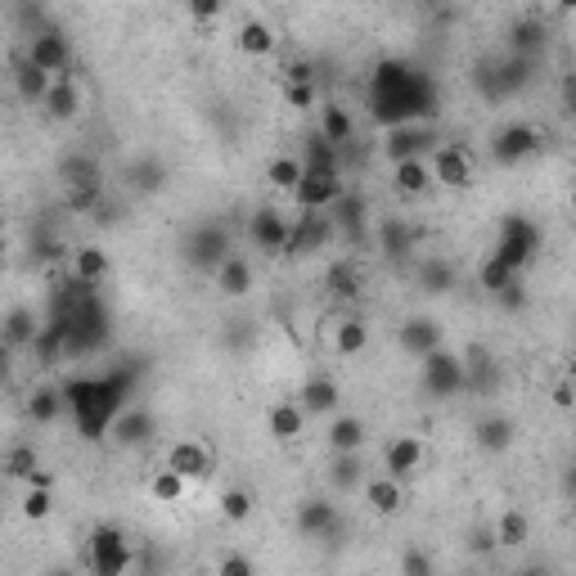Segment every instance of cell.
<instances>
[{
	"label": "cell",
	"instance_id": "1",
	"mask_svg": "<svg viewBox=\"0 0 576 576\" xmlns=\"http://www.w3.org/2000/svg\"><path fill=\"white\" fill-rule=\"evenodd\" d=\"M86 567L99 576H122L135 567L131 554V540L122 536L117 527H95L90 531V545H86Z\"/></svg>",
	"mask_w": 576,
	"mask_h": 576
},
{
	"label": "cell",
	"instance_id": "51",
	"mask_svg": "<svg viewBox=\"0 0 576 576\" xmlns=\"http://www.w3.org/2000/svg\"><path fill=\"white\" fill-rule=\"evenodd\" d=\"M189 14L198 23H212V18H221V0H189Z\"/></svg>",
	"mask_w": 576,
	"mask_h": 576
},
{
	"label": "cell",
	"instance_id": "33",
	"mask_svg": "<svg viewBox=\"0 0 576 576\" xmlns=\"http://www.w3.org/2000/svg\"><path fill=\"white\" fill-rule=\"evenodd\" d=\"M329 482L338 486V491H360V482H365V459H360V450H342V455H333Z\"/></svg>",
	"mask_w": 576,
	"mask_h": 576
},
{
	"label": "cell",
	"instance_id": "56",
	"mask_svg": "<svg viewBox=\"0 0 576 576\" xmlns=\"http://www.w3.org/2000/svg\"><path fill=\"white\" fill-rule=\"evenodd\" d=\"M554 9H563V14H572V9H576V0H554Z\"/></svg>",
	"mask_w": 576,
	"mask_h": 576
},
{
	"label": "cell",
	"instance_id": "18",
	"mask_svg": "<svg viewBox=\"0 0 576 576\" xmlns=\"http://www.w3.org/2000/svg\"><path fill=\"white\" fill-rule=\"evenodd\" d=\"M324 441H329L333 455H342V450H365L369 428H365V419H360V414H333V423H329V432H324Z\"/></svg>",
	"mask_w": 576,
	"mask_h": 576
},
{
	"label": "cell",
	"instance_id": "43",
	"mask_svg": "<svg viewBox=\"0 0 576 576\" xmlns=\"http://www.w3.org/2000/svg\"><path fill=\"white\" fill-rule=\"evenodd\" d=\"M477 279H482L486 293H500L504 284H513V279H518V270H509V266H504V261L491 252V257L482 261V270H477Z\"/></svg>",
	"mask_w": 576,
	"mask_h": 576
},
{
	"label": "cell",
	"instance_id": "7",
	"mask_svg": "<svg viewBox=\"0 0 576 576\" xmlns=\"http://www.w3.org/2000/svg\"><path fill=\"white\" fill-rule=\"evenodd\" d=\"M437 149V131L423 122H396L387 131V158L401 162V158H428Z\"/></svg>",
	"mask_w": 576,
	"mask_h": 576
},
{
	"label": "cell",
	"instance_id": "37",
	"mask_svg": "<svg viewBox=\"0 0 576 576\" xmlns=\"http://www.w3.org/2000/svg\"><path fill=\"white\" fill-rule=\"evenodd\" d=\"M59 410H63L59 387H36V392L27 396V419H36V423H54V419H59Z\"/></svg>",
	"mask_w": 576,
	"mask_h": 576
},
{
	"label": "cell",
	"instance_id": "38",
	"mask_svg": "<svg viewBox=\"0 0 576 576\" xmlns=\"http://www.w3.org/2000/svg\"><path fill=\"white\" fill-rule=\"evenodd\" d=\"M59 171L68 185H99V162L90 158V153H68Z\"/></svg>",
	"mask_w": 576,
	"mask_h": 576
},
{
	"label": "cell",
	"instance_id": "30",
	"mask_svg": "<svg viewBox=\"0 0 576 576\" xmlns=\"http://www.w3.org/2000/svg\"><path fill=\"white\" fill-rule=\"evenodd\" d=\"M279 36L270 23H261V18H248V23L239 27V50L248 54V59H266V54H275Z\"/></svg>",
	"mask_w": 576,
	"mask_h": 576
},
{
	"label": "cell",
	"instance_id": "23",
	"mask_svg": "<svg viewBox=\"0 0 576 576\" xmlns=\"http://www.w3.org/2000/svg\"><path fill=\"white\" fill-rule=\"evenodd\" d=\"M36 333H41V320H36L32 306H14V311L0 320V342H5V347H32Z\"/></svg>",
	"mask_w": 576,
	"mask_h": 576
},
{
	"label": "cell",
	"instance_id": "35",
	"mask_svg": "<svg viewBox=\"0 0 576 576\" xmlns=\"http://www.w3.org/2000/svg\"><path fill=\"white\" fill-rule=\"evenodd\" d=\"M540 45H545V23H540V18H522V23L509 27L513 54H540Z\"/></svg>",
	"mask_w": 576,
	"mask_h": 576
},
{
	"label": "cell",
	"instance_id": "47",
	"mask_svg": "<svg viewBox=\"0 0 576 576\" xmlns=\"http://www.w3.org/2000/svg\"><path fill=\"white\" fill-rule=\"evenodd\" d=\"M383 248L392 252V257L410 252V230H405V225H396V221H387V225H383Z\"/></svg>",
	"mask_w": 576,
	"mask_h": 576
},
{
	"label": "cell",
	"instance_id": "42",
	"mask_svg": "<svg viewBox=\"0 0 576 576\" xmlns=\"http://www.w3.org/2000/svg\"><path fill=\"white\" fill-rule=\"evenodd\" d=\"M266 180H270L275 189H284V194H288V189H293L297 180H302V158H288V153H284V158H275V162L266 167Z\"/></svg>",
	"mask_w": 576,
	"mask_h": 576
},
{
	"label": "cell",
	"instance_id": "44",
	"mask_svg": "<svg viewBox=\"0 0 576 576\" xmlns=\"http://www.w3.org/2000/svg\"><path fill=\"white\" fill-rule=\"evenodd\" d=\"M0 468H5L9 477H18V482H27V477H32L41 464H36V450H32V446H14V450L5 455V464H0Z\"/></svg>",
	"mask_w": 576,
	"mask_h": 576
},
{
	"label": "cell",
	"instance_id": "3",
	"mask_svg": "<svg viewBox=\"0 0 576 576\" xmlns=\"http://www.w3.org/2000/svg\"><path fill=\"white\" fill-rule=\"evenodd\" d=\"M540 248V234L531 221H522V216H509V221L500 225V243H495V257L504 261L509 270H522L531 257H536Z\"/></svg>",
	"mask_w": 576,
	"mask_h": 576
},
{
	"label": "cell",
	"instance_id": "55",
	"mask_svg": "<svg viewBox=\"0 0 576 576\" xmlns=\"http://www.w3.org/2000/svg\"><path fill=\"white\" fill-rule=\"evenodd\" d=\"M5 369H9V347L0 342V378H5Z\"/></svg>",
	"mask_w": 576,
	"mask_h": 576
},
{
	"label": "cell",
	"instance_id": "8",
	"mask_svg": "<svg viewBox=\"0 0 576 576\" xmlns=\"http://www.w3.org/2000/svg\"><path fill=\"white\" fill-rule=\"evenodd\" d=\"M288 234H293V216H284L279 207H261V212H252L248 239L257 243L261 252H284Z\"/></svg>",
	"mask_w": 576,
	"mask_h": 576
},
{
	"label": "cell",
	"instance_id": "27",
	"mask_svg": "<svg viewBox=\"0 0 576 576\" xmlns=\"http://www.w3.org/2000/svg\"><path fill=\"white\" fill-rule=\"evenodd\" d=\"M473 441L486 450V455H500V450L513 446V419H504V414H486V419H477Z\"/></svg>",
	"mask_w": 576,
	"mask_h": 576
},
{
	"label": "cell",
	"instance_id": "13",
	"mask_svg": "<svg viewBox=\"0 0 576 576\" xmlns=\"http://www.w3.org/2000/svg\"><path fill=\"white\" fill-rule=\"evenodd\" d=\"M225 252H230V239H225L221 225H203V230H198L194 239L185 243V261H189L194 270H212L216 261L225 257Z\"/></svg>",
	"mask_w": 576,
	"mask_h": 576
},
{
	"label": "cell",
	"instance_id": "14",
	"mask_svg": "<svg viewBox=\"0 0 576 576\" xmlns=\"http://www.w3.org/2000/svg\"><path fill=\"white\" fill-rule=\"evenodd\" d=\"M167 464L176 468L180 477H189V482H198V477H207V473H212V450H207L203 441L185 437V441H176V446L167 450Z\"/></svg>",
	"mask_w": 576,
	"mask_h": 576
},
{
	"label": "cell",
	"instance_id": "28",
	"mask_svg": "<svg viewBox=\"0 0 576 576\" xmlns=\"http://www.w3.org/2000/svg\"><path fill=\"white\" fill-rule=\"evenodd\" d=\"M365 347H369L365 315H342V320L333 324V351H338V356H360Z\"/></svg>",
	"mask_w": 576,
	"mask_h": 576
},
{
	"label": "cell",
	"instance_id": "26",
	"mask_svg": "<svg viewBox=\"0 0 576 576\" xmlns=\"http://www.w3.org/2000/svg\"><path fill=\"white\" fill-rule=\"evenodd\" d=\"M108 432H113L117 446H140V441H149V432H153V414H144V410H117V419L108 423Z\"/></svg>",
	"mask_w": 576,
	"mask_h": 576
},
{
	"label": "cell",
	"instance_id": "41",
	"mask_svg": "<svg viewBox=\"0 0 576 576\" xmlns=\"http://www.w3.org/2000/svg\"><path fill=\"white\" fill-rule=\"evenodd\" d=\"M18 513H23L27 522H45L54 513V495H50V486H32L27 482V495H23V504H18Z\"/></svg>",
	"mask_w": 576,
	"mask_h": 576
},
{
	"label": "cell",
	"instance_id": "19",
	"mask_svg": "<svg viewBox=\"0 0 576 576\" xmlns=\"http://www.w3.org/2000/svg\"><path fill=\"white\" fill-rule=\"evenodd\" d=\"M266 432L275 441H297L306 432V410L297 401H275L266 410Z\"/></svg>",
	"mask_w": 576,
	"mask_h": 576
},
{
	"label": "cell",
	"instance_id": "4",
	"mask_svg": "<svg viewBox=\"0 0 576 576\" xmlns=\"http://www.w3.org/2000/svg\"><path fill=\"white\" fill-rule=\"evenodd\" d=\"M342 189H347V185H342V171H306L302 167V180H297L288 194H293L297 212H324Z\"/></svg>",
	"mask_w": 576,
	"mask_h": 576
},
{
	"label": "cell",
	"instance_id": "45",
	"mask_svg": "<svg viewBox=\"0 0 576 576\" xmlns=\"http://www.w3.org/2000/svg\"><path fill=\"white\" fill-rule=\"evenodd\" d=\"M63 207H68V212H90V207H99V185H68Z\"/></svg>",
	"mask_w": 576,
	"mask_h": 576
},
{
	"label": "cell",
	"instance_id": "36",
	"mask_svg": "<svg viewBox=\"0 0 576 576\" xmlns=\"http://www.w3.org/2000/svg\"><path fill=\"white\" fill-rule=\"evenodd\" d=\"M351 131H356V126H351V117H347V108H342V104H324L320 108V135L329 144H347Z\"/></svg>",
	"mask_w": 576,
	"mask_h": 576
},
{
	"label": "cell",
	"instance_id": "21",
	"mask_svg": "<svg viewBox=\"0 0 576 576\" xmlns=\"http://www.w3.org/2000/svg\"><path fill=\"white\" fill-rule=\"evenodd\" d=\"M392 185H396V194H405V198L428 194V189H432L428 158H401V162H392Z\"/></svg>",
	"mask_w": 576,
	"mask_h": 576
},
{
	"label": "cell",
	"instance_id": "48",
	"mask_svg": "<svg viewBox=\"0 0 576 576\" xmlns=\"http://www.w3.org/2000/svg\"><path fill=\"white\" fill-rule=\"evenodd\" d=\"M135 189H158L162 185V167L158 162H135Z\"/></svg>",
	"mask_w": 576,
	"mask_h": 576
},
{
	"label": "cell",
	"instance_id": "10",
	"mask_svg": "<svg viewBox=\"0 0 576 576\" xmlns=\"http://www.w3.org/2000/svg\"><path fill=\"white\" fill-rule=\"evenodd\" d=\"M441 338H446V329H441L432 315H410V320L396 329V342H401V351L405 356H428V351H437L441 347Z\"/></svg>",
	"mask_w": 576,
	"mask_h": 576
},
{
	"label": "cell",
	"instance_id": "9",
	"mask_svg": "<svg viewBox=\"0 0 576 576\" xmlns=\"http://www.w3.org/2000/svg\"><path fill=\"white\" fill-rule=\"evenodd\" d=\"M540 149V131L531 122H509L500 135H495V144H491V153H495V162H522V158H531V153Z\"/></svg>",
	"mask_w": 576,
	"mask_h": 576
},
{
	"label": "cell",
	"instance_id": "40",
	"mask_svg": "<svg viewBox=\"0 0 576 576\" xmlns=\"http://www.w3.org/2000/svg\"><path fill=\"white\" fill-rule=\"evenodd\" d=\"M419 279H423L428 293H450V288H455V266L441 261V257H432V261H423V266H419Z\"/></svg>",
	"mask_w": 576,
	"mask_h": 576
},
{
	"label": "cell",
	"instance_id": "20",
	"mask_svg": "<svg viewBox=\"0 0 576 576\" xmlns=\"http://www.w3.org/2000/svg\"><path fill=\"white\" fill-rule=\"evenodd\" d=\"M108 275H113V257H108L99 243H81V248L72 252V279H81V284H104Z\"/></svg>",
	"mask_w": 576,
	"mask_h": 576
},
{
	"label": "cell",
	"instance_id": "25",
	"mask_svg": "<svg viewBox=\"0 0 576 576\" xmlns=\"http://www.w3.org/2000/svg\"><path fill=\"white\" fill-rule=\"evenodd\" d=\"M50 72L45 68H36V63H18L14 68V90H18V99H23V104H32V108H41L45 104V95H50Z\"/></svg>",
	"mask_w": 576,
	"mask_h": 576
},
{
	"label": "cell",
	"instance_id": "5",
	"mask_svg": "<svg viewBox=\"0 0 576 576\" xmlns=\"http://www.w3.org/2000/svg\"><path fill=\"white\" fill-rule=\"evenodd\" d=\"M428 171H432V185L441 189H468L473 185V158H468L459 144H437L428 158Z\"/></svg>",
	"mask_w": 576,
	"mask_h": 576
},
{
	"label": "cell",
	"instance_id": "46",
	"mask_svg": "<svg viewBox=\"0 0 576 576\" xmlns=\"http://www.w3.org/2000/svg\"><path fill=\"white\" fill-rule=\"evenodd\" d=\"M284 104L288 108H311L315 104V81H284Z\"/></svg>",
	"mask_w": 576,
	"mask_h": 576
},
{
	"label": "cell",
	"instance_id": "24",
	"mask_svg": "<svg viewBox=\"0 0 576 576\" xmlns=\"http://www.w3.org/2000/svg\"><path fill=\"white\" fill-rule=\"evenodd\" d=\"M365 212H369V203L360 194H351V189H342L338 198H333L329 207H324V216H329L338 230H347V234H360V225H365Z\"/></svg>",
	"mask_w": 576,
	"mask_h": 576
},
{
	"label": "cell",
	"instance_id": "34",
	"mask_svg": "<svg viewBox=\"0 0 576 576\" xmlns=\"http://www.w3.org/2000/svg\"><path fill=\"white\" fill-rule=\"evenodd\" d=\"M216 509H221V518H225V522L243 527V522H252V509H257V495H252L248 486H230V491H221Z\"/></svg>",
	"mask_w": 576,
	"mask_h": 576
},
{
	"label": "cell",
	"instance_id": "50",
	"mask_svg": "<svg viewBox=\"0 0 576 576\" xmlns=\"http://www.w3.org/2000/svg\"><path fill=\"white\" fill-rule=\"evenodd\" d=\"M401 572H405V576H428V572H432V558L419 554V549H410V554L401 558Z\"/></svg>",
	"mask_w": 576,
	"mask_h": 576
},
{
	"label": "cell",
	"instance_id": "57",
	"mask_svg": "<svg viewBox=\"0 0 576 576\" xmlns=\"http://www.w3.org/2000/svg\"><path fill=\"white\" fill-rule=\"evenodd\" d=\"M0 234H5V212H0Z\"/></svg>",
	"mask_w": 576,
	"mask_h": 576
},
{
	"label": "cell",
	"instance_id": "12",
	"mask_svg": "<svg viewBox=\"0 0 576 576\" xmlns=\"http://www.w3.org/2000/svg\"><path fill=\"white\" fill-rule=\"evenodd\" d=\"M360 495H365V504L378 513V518H392V513H401V504H405L401 477H392V473H378V477L365 473V482H360Z\"/></svg>",
	"mask_w": 576,
	"mask_h": 576
},
{
	"label": "cell",
	"instance_id": "52",
	"mask_svg": "<svg viewBox=\"0 0 576 576\" xmlns=\"http://www.w3.org/2000/svg\"><path fill=\"white\" fill-rule=\"evenodd\" d=\"M549 401H554L558 410H572V405H576V396H572V378H558L554 392H549Z\"/></svg>",
	"mask_w": 576,
	"mask_h": 576
},
{
	"label": "cell",
	"instance_id": "16",
	"mask_svg": "<svg viewBox=\"0 0 576 576\" xmlns=\"http://www.w3.org/2000/svg\"><path fill=\"white\" fill-rule=\"evenodd\" d=\"M297 531L315 536V540L333 536V531H338V509H333L329 500H320V495H311V500L297 504Z\"/></svg>",
	"mask_w": 576,
	"mask_h": 576
},
{
	"label": "cell",
	"instance_id": "39",
	"mask_svg": "<svg viewBox=\"0 0 576 576\" xmlns=\"http://www.w3.org/2000/svg\"><path fill=\"white\" fill-rule=\"evenodd\" d=\"M302 167H306V171H338V144H329L324 135H311Z\"/></svg>",
	"mask_w": 576,
	"mask_h": 576
},
{
	"label": "cell",
	"instance_id": "22",
	"mask_svg": "<svg viewBox=\"0 0 576 576\" xmlns=\"http://www.w3.org/2000/svg\"><path fill=\"white\" fill-rule=\"evenodd\" d=\"M360 284H365V275H360L356 261H333L329 270H324V288H329L333 302H356L360 297Z\"/></svg>",
	"mask_w": 576,
	"mask_h": 576
},
{
	"label": "cell",
	"instance_id": "17",
	"mask_svg": "<svg viewBox=\"0 0 576 576\" xmlns=\"http://www.w3.org/2000/svg\"><path fill=\"white\" fill-rule=\"evenodd\" d=\"M423 455H428V450H423L419 437H392V441H387V450H383V473H392V477L419 473Z\"/></svg>",
	"mask_w": 576,
	"mask_h": 576
},
{
	"label": "cell",
	"instance_id": "54",
	"mask_svg": "<svg viewBox=\"0 0 576 576\" xmlns=\"http://www.w3.org/2000/svg\"><path fill=\"white\" fill-rule=\"evenodd\" d=\"M468 549H473V554H491V549H495V531H473Z\"/></svg>",
	"mask_w": 576,
	"mask_h": 576
},
{
	"label": "cell",
	"instance_id": "29",
	"mask_svg": "<svg viewBox=\"0 0 576 576\" xmlns=\"http://www.w3.org/2000/svg\"><path fill=\"white\" fill-rule=\"evenodd\" d=\"M338 401H342V392H338L333 378H311V383L297 392V405H302L306 414H333V410H338Z\"/></svg>",
	"mask_w": 576,
	"mask_h": 576
},
{
	"label": "cell",
	"instance_id": "31",
	"mask_svg": "<svg viewBox=\"0 0 576 576\" xmlns=\"http://www.w3.org/2000/svg\"><path fill=\"white\" fill-rule=\"evenodd\" d=\"M495 545H504V549H522L531 540V518L522 509H504L500 518H495Z\"/></svg>",
	"mask_w": 576,
	"mask_h": 576
},
{
	"label": "cell",
	"instance_id": "49",
	"mask_svg": "<svg viewBox=\"0 0 576 576\" xmlns=\"http://www.w3.org/2000/svg\"><path fill=\"white\" fill-rule=\"evenodd\" d=\"M216 576H252V558H243V554L221 558V563H216Z\"/></svg>",
	"mask_w": 576,
	"mask_h": 576
},
{
	"label": "cell",
	"instance_id": "15",
	"mask_svg": "<svg viewBox=\"0 0 576 576\" xmlns=\"http://www.w3.org/2000/svg\"><path fill=\"white\" fill-rule=\"evenodd\" d=\"M45 113H50V122H77L81 117V86L63 72V77L50 81V95H45Z\"/></svg>",
	"mask_w": 576,
	"mask_h": 576
},
{
	"label": "cell",
	"instance_id": "32",
	"mask_svg": "<svg viewBox=\"0 0 576 576\" xmlns=\"http://www.w3.org/2000/svg\"><path fill=\"white\" fill-rule=\"evenodd\" d=\"M185 491H189V477H180L171 464H162V468H153V473H149V495L158 504H180V500H185Z\"/></svg>",
	"mask_w": 576,
	"mask_h": 576
},
{
	"label": "cell",
	"instance_id": "6",
	"mask_svg": "<svg viewBox=\"0 0 576 576\" xmlns=\"http://www.w3.org/2000/svg\"><path fill=\"white\" fill-rule=\"evenodd\" d=\"M27 63L45 68L50 77H63V72H68V63H72L68 36H63L59 27H41V32H32V41H27Z\"/></svg>",
	"mask_w": 576,
	"mask_h": 576
},
{
	"label": "cell",
	"instance_id": "11",
	"mask_svg": "<svg viewBox=\"0 0 576 576\" xmlns=\"http://www.w3.org/2000/svg\"><path fill=\"white\" fill-rule=\"evenodd\" d=\"M212 279H216V293L221 297H248L252 293V261L239 257V252H225L221 261L212 266Z\"/></svg>",
	"mask_w": 576,
	"mask_h": 576
},
{
	"label": "cell",
	"instance_id": "2",
	"mask_svg": "<svg viewBox=\"0 0 576 576\" xmlns=\"http://www.w3.org/2000/svg\"><path fill=\"white\" fill-rule=\"evenodd\" d=\"M419 360H423V387H428L437 401H450V396L464 392V356L437 347V351H428V356H419Z\"/></svg>",
	"mask_w": 576,
	"mask_h": 576
},
{
	"label": "cell",
	"instance_id": "53",
	"mask_svg": "<svg viewBox=\"0 0 576 576\" xmlns=\"http://www.w3.org/2000/svg\"><path fill=\"white\" fill-rule=\"evenodd\" d=\"M284 81H315V68L306 59H297V63H288V68H284Z\"/></svg>",
	"mask_w": 576,
	"mask_h": 576
}]
</instances>
